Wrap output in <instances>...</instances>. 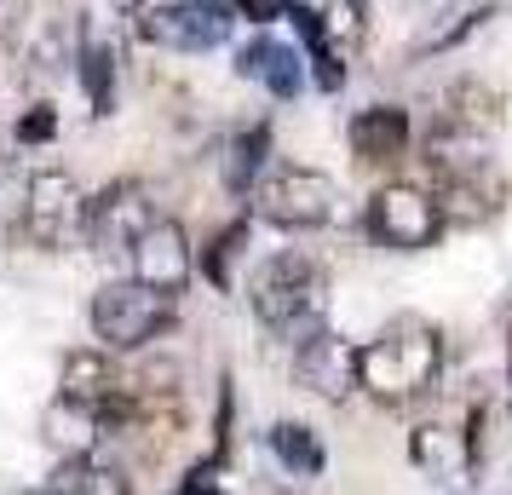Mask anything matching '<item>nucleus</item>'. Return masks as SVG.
Instances as JSON below:
<instances>
[{"label":"nucleus","mask_w":512,"mask_h":495,"mask_svg":"<svg viewBox=\"0 0 512 495\" xmlns=\"http://www.w3.org/2000/svg\"><path fill=\"white\" fill-rule=\"evenodd\" d=\"M443 375V334L426 317H392L369 346H357V392L380 409H409Z\"/></svg>","instance_id":"f257e3e1"},{"label":"nucleus","mask_w":512,"mask_h":495,"mask_svg":"<svg viewBox=\"0 0 512 495\" xmlns=\"http://www.w3.org/2000/svg\"><path fill=\"white\" fill-rule=\"evenodd\" d=\"M248 306L265 329L288 340V346H300L311 340L317 329H328V277L323 265L300 254V248H282L271 260H259L254 283H248Z\"/></svg>","instance_id":"f03ea898"},{"label":"nucleus","mask_w":512,"mask_h":495,"mask_svg":"<svg viewBox=\"0 0 512 495\" xmlns=\"http://www.w3.org/2000/svg\"><path fill=\"white\" fill-rule=\"evenodd\" d=\"M87 323H93L104 352H144V346H156L179 323V294H162V288H144L133 277H116V283H104L87 300Z\"/></svg>","instance_id":"7ed1b4c3"},{"label":"nucleus","mask_w":512,"mask_h":495,"mask_svg":"<svg viewBox=\"0 0 512 495\" xmlns=\"http://www.w3.org/2000/svg\"><path fill=\"white\" fill-rule=\"evenodd\" d=\"M254 202V219L277 225V231H323L334 225L340 213V185L317 173V167H300V162H282V167H265L259 185L248 190Z\"/></svg>","instance_id":"20e7f679"},{"label":"nucleus","mask_w":512,"mask_h":495,"mask_svg":"<svg viewBox=\"0 0 512 495\" xmlns=\"http://www.w3.org/2000/svg\"><path fill=\"white\" fill-rule=\"evenodd\" d=\"M363 231H369V242L386 248V254H420V248H432L449 225H443V208H438V190L432 185L386 179V185L369 196V208H363Z\"/></svg>","instance_id":"39448f33"},{"label":"nucleus","mask_w":512,"mask_h":495,"mask_svg":"<svg viewBox=\"0 0 512 495\" xmlns=\"http://www.w3.org/2000/svg\"><path fill=\"white\" fill-rule=\"evenodd\" d=\"M24 236L47 254L87 248V190L75 185V173L47 167L24 185Z\"/></svg>","instance_id":"423d86ee"},{"label":"nucleus","mask_w":512,"mask_h":495,"mask_svg":"<svg viewBox=\"0 0 512 495\" xmlns=\"http://www.w3.org/2000/svg\"><path fill=\"white\" fill-rule=\"evenodd\" d=\"M150 219H156L150 190L139 179H116L98 196H87V248H93L98 260H127L133 242L150 231Z\"/></svg>","instance_id":"0eeeda50"},{"label":"nucleus","mask_w":512,"mask_h":495,"mask_svg":"<svg viewBox=\"0 0 512 495\" xmlns=\"http://www.w3.org/2000/svg\"><path fill=\"white\" fill-rule=\"evenodd\" d=\"M231 0H167L139 18V35L167 52H213L231 41Z\"/></svg>","instance_id":"6e6552de"},{"label":"nucleus","mask_w":512,"mask_h":495,"mask_svg":"<svg viewBox=\"0 0 512 495\" xmlns=\"http://www.w3.org/2000/svg\"><path fill=\"white\" fill-rule=\"evenodd\" d=\"M190 271H196V248H190V231L179 219H167L156 213L150 219V231L133 242V254H127V277L144 288H162V294H179L190 283Z\"/></svg>","instance_id":"1a4fd4ad"},{"label":"nucleus","mask_w":512,"mask_h":495,"mask_svg":"<svg viewBox=\"0 0 512 495\" xmlns=\"http://www.w3.org/2000/svg\"><path fill=\"white\" fill-rule=\"evenodd\" d=\"M294 386L311 392V398H323V403L357 398V346H351L346 334L317 329L311 340L294 346Z\"/></svg>","instance_id":"9d476101"},{"label":"nucleus","mask_w":512,"mask_h":495,"mask_svg":"<svg viewBox=\"0 0 512 495\" xmlns=\"http://www.w3.org/2000/svg\"><path fill=\"white\" fill-rule=\"evenodd\" d=\"M351 139V156L374 173H392L397 162H409V150H415V121L403 104H363L346 127Z\"/></svg>","instance_id":"9b49d317"},{"label":"nucleus","mask_w":512,"mask_h":495,"mask_svg":"<svg viewBox=\"0 0 512 495\" xmlns=\"http://www.w3.org/2000/svg\"><path fill=\"white\" fill-rule=\"evenodd\" d=\"M409 461H415L432 484H461L466 472L478 467V444H472V426L455 421H420L409 432Z\"/></svg>","instance_id":"f8f14e48"},{"label":"nucleus","mask_w":512,"mask_h":495,"mask_svg":"<svg viewBox=\"0 0 512 495\" xmlns=\"http://www.w3.org/2000/svg\"><path fill=\"white\" fill-rule=\"evenodd\" d=\"M121 386V369H116V352H104V346H75L64 352V369H58V403H75V409H104V403L116 398Z\"/></svg>","instance_id":"ddd939ff"},{"label":"nucleus","mask_w":512,"mask_h":495,"mask_svg":"<svg viewBox=\"0 0 512 495\" xmlns=\"http://www.w3.org/2000/svg\"><path fill=\"white\" fill-rule=\"evenodd\" d=\"M236 70L248 75L254 87H265L271 98H294L305 87V52L282 35H254L248 47L236 52Z\"/></svg>","instance_id":"4468645a"},{"label":"nucleus","mask_w":512,"mask_h":495,"mask_svg":"<svg viewBox=\"0 0 512 495\" xmlns=\"http://www.w3.org/2000/svg\"><path fill=\"white\" fill-rule=\"evenodd\" d=\"M47 495H133V478L116 461L98 455H64L58 472L47 478Z\"/></svg>","instance_id":"2eb2a0df"},{"label":"nucleus","mask_w":512,"mask_h":495,"mask_svg":"<svg viewBox=\"0 0 512 495\" xmlns=\"http://www.w3.org/2000/svg\"><path fill=\"white\" fill-rule=\"evenodd\" d=\"M265 449H271V461H277L288 478H317V472L328 467V449H323V438L311 432L305 421H277L271 432H265Z\"/></svg>","instance_id":"dca6fc26"},{"label":"nucleus","mask_w":512,"mask_h":495,"mask_svg":"<svg viewBox=\"0 0 512 495\" xmlns=\"http://www.w3.org/2000/svg\"><path fill=\"white\" fill-rule=\"evenodd\" d=\"M265 127H248V133H236L231 150H225V190H236V196H248V190L259 185V173H265Z\"/></svg>","instance_id":"f3484780"},{"label":"nucleus","mask_w":512,"mask_h":495,"mask_svg":"<svg viewBox=\"0 0 512 495\" xmlns=\"http://www.w3.org/2000/svg\"><path fill=\"white\" fill-rule=\"evenodd\" d=\"M81 87H87V98H93L98 116H110V104H116V52L110 47H81Z\"/></svg>","instance_id":"a211bd4d"},{"label":"nucleus","mask_w":512,"mask_h":495,"mask_svg":"<svg viewBox=\"0 0 512 495\" xmlns=\"http://www.w3.org/2000/svg\"><path fill=\"white\" fill-rule=\"evenodd\" d=\"M58 133V116H52V104H29V116L18 121V144H41Z\"/></svg>","instance_id":"6ab92c4d"},{"label":"nucleus","mask_w":512,"mask_h":495,"mask_svg":"<svg viewBox=\"0 0 512 495\" xmlns=\"http://www.w3.org/2000/svg\"><path fill=\"white\" fill-rule=\"evenodd\" d=\"M231 12L248 18V24H277V18L294 12V0H231Z\"/></svg>","instance_id":"aec40b11"},{"label":"nucleus","mask_w":512,"mask_h":495,"mask_svg":"<svg viewBox=\"0 0 512 495\" xmlns=\"http://www.w3.org/2000/svg\"><path fill=\"white\" fill-rule=\"evenodd\" d=\"M24 12H29V0H0V47L18 35V24H24Z\"/></svg>","instance_id":"412c9836"},{"label":"nucleus","mask_w":512,"mask_h":495,"mask_svg":"<svg viewBox=\"0 0 512 495\" xmlns=\"http://www.w3.org/2000/svg\"><path fill=\"white\" fill-rule=\"evenodd\" d=\"M6 173H12V156H6V150H0V185H6Z\"/></svg>","instance_id":"4be33fe9"},{"label":"nucleus","mask_w":512,"mask_h":495,"mask_svg":"<svg viewBox=\"0 0 512 495\" xmlns=\"http://www.w3.org/2000/svg\"><path fill=\"white\" fill-rule=\"evenodd\" d=\"M127 6H139V0H127Z\"/></svg>","instance_id":"5701e85b"}]
</instances>
